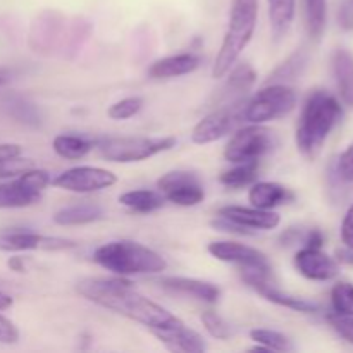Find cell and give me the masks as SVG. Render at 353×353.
Listing matches in <instances>:
<instances>
[{
  "mask_svg": "<svg viewBox=\"0 0 353 353\" xmlns=\"http://www.w3.org/2000/svg\"><path fill=\"white\" fill-rule=\"evenodd\" d=\"M76 292L86 299L88 302L110 310V312L123 316L126 319L141 324L150 333L161 330H169L183 321L169 312L154 300L141 295L133 283L124 279L123 276L117 278H85L78 281Z\"/></svg>",
  "mask_w": 353,
  "mask_h": 353,
  "instance_id": "6da1fadb",
  "label": "cell"
},
{
  "mask_svg": "<svg viewBox=\"0 0 353 353\" xmlns=\"http://www.w3.org/2000/svg\"><path fill=\"white\" fill-rule=\"evenodd\" d=\"M341 117H343V109L331 93L323 90L310 93L303 103L296 124L295 141L300 154L307 159H316Z\"/></svg>",
  "mask_w": 353,
  "mask_h": 353,
  "instance_id": "7a4b0ae2",
  "label": "cell"
},
{
  "mask_svg": "<svg viewBox=\"0 0 353 353\" xmlns=\"http://www.w3.org/2000/svg\"><path fill=\"white\" fill-rule=\"evenodd\" d=\"M100 268L116 276L161 274L168 269V261L152 248L131 240H117L100 245L93 254Z\"/></svg>",
  "mask_w": 353,
  "mask_h": 353,
  "instance_id": "3957f363",
  "label": "cell"
},
{
  "mask_svg": "<svg viewBox=\"0 0 353 353\" xmlns=\"http://www.w3.org/2000/svg\"><path fill=\"white\" fill-rule=\"evenodd\" d=\"M259 0H231L230 21L217 57L212 65V78L221 79L234 68L241 52L248 47L257 28Z\"/></svg>",
  "mask_w": 353,
  "mask_h": 353,
  "instance_id": "277c9868",
  "label": "cell"
},
{
  "mask_svg": "<svg viewBox=\"0 0 353 353\" xmlns=\"http://www.w3.org/2000/svg\"><path fill=\"white\" fill-rule=\"evenodd\" d=\"M176 145L174 137H109L97 143L100 155L109 162L131 164L141 162L162 152L171 150Z\"/></svg>",
  "mask_w": 353,
  "mask_h": 353,
  "instance_id": "5b68a950",
  "label": "cell"
},
{
  "mask_svg": "<svg viewBox=\"0 0 353 353\" xmlns=\"http://www.w3.org/2000/svg\"><path fill=\"white\" fill-rule=\"evenodd\" d=\"M296 105V93L283 83H268L250 100L243 103V121L250 124H265L288 116Z\"/></svg>",
  "mask_w": 353,
  "mask_h": 353,
  "instance_id": "8992f818",
  "label": "cell"
},
{
  "mask_svg": "<svg viewBox=\"0 0 353 353\" xmlns=\"http://www.w3.org/2000/svg\"><path fill=\"white\" fill-rule=\"evenodd\" d=\"M279 140L264 124H250L238 130L224 147V159L228 162L261 161L262 157L276 150Z\"/></svg>",
  "mask_w": 353,
  "mask_h": 353,
  "instance_id": "52a82bcc",
  "label": "cell"
},
{
  "mask_svg": "<svg viewBox=\"0 0 353 353\" xmlns=\"http://www.w3.org/2000/svg\"><path fill=\"white\" fill-rule=\"evenodd\" d=\"M52 183L47 171L31 168L17 178L0 183V209H23L40 202L41 193Z\"/></svg>",
  "mask_w": 353,
  "mask_h": 353,
  "instance_id": "ba28073f",
  "label": "cell"
},
{
  "mask_svg": "<svg viewBox=\"0 0 353 353\" xmlns=\"http://www.w3.org/2000/svg\"><path fill=\"white\" fill-rule=\"evenodd\" d=\"M243 103L245 99L240 102L228 103V105L216 107L210 114H207L203 119L195 124L192 131V141L196 145L214 143L221 138L228 137L238 128V124L243 123Z\"/></svg>",
  "mask_w": 353,
  "mask_h": 353,
  "instance_id": "9c48e42d",
  "label": "cell"
},
{
  "mask_svg": "<svg viewBox=\"0 0 353 353\" xmlns=\"http://www.w3.org/2000/svg\"><path fill=\"white\" fill-rule=\"evenodd\" d=\"M157 190L165 202L179 207H195L205 199V190L195 172L169 171L157 179Z\"/></svg>",
  "mask_w": 353,
  "mask_h": 353,
  "instance_id": "30bf717a",
  "label": "cell"
},
{
  "mask_svg": "<svg viewBox=\"0 0 353 353\" xmlns=\"http://www.w3.org/2000/svg\"><path fill=\"white\" fill-rule=\"evenodd\" d=\"M78 247V243L68 238L45 236L28 230H6L0 231V252L7 254H21V252L43 250V252H61L71 250Z\"/></svg>",
  "mask_w": 353,
  "mask_h": 353,
  "instance_id": "8fae6325",
  "label": "cell"
},
{
  "mask_svg": "<svg viewBox=\"0 0 353 353\" xmlns=\"http://www.w3.org/2000/svg\"><path fill=\"white\" fill-rule=\"evenodd\" d=\"M117 183V176L112 171L93 165H79L61 172L52 179V185L72 193H93L110 188Z\"/></svg>",
  "mask_w": 353,
  "mask_h": 353,
  "instance_id": "7c38bea8",
  "label": "cell"
},
{
  "mask_svg": "<svg viewBox=\"0 0 353 353\" xmlns=\"http://www.w3.org/2000/svg\"><path fill=\"white\" fill-rule=\"evenodd\" d=\"M207 252L212 255L214 259L226 264H234L240 268V271H252V269H259V271L272 272L271 264H269L265 254L261 250L248 245L238 243V241H212L207 247Z\"/></svg>",
  "mask_w": 353,
  "mask_h": 353,
  "instance_id": "4fadbf2b",
  "label": "cell"
},
{
  "mask_svg": "<svg viewBox=\"0 0 353 353\" xmlns=\"http://www.w3.org/2000/svg\"><path fill=\"white\" fill-rule=\"evenodd\" d=\"M293 262H295L296 271L310 281H330L336 278L340 272L338 262L324 254L321 248L302 247L295 254Z\"/></svg>",
  "mask_w": 353,
  "mask_h": 353,
  "instance_id": "5bb4252c",
  "label": "cell"
},
{
  "mask_svg": "<svg viewBox=\"0 0 353 353\" xmlns=\"http://www.w3.org/2000/svg\"><path fill=\"white\" fill-rule=\"evenodd\" d=\"M217 216L238 224L248 231H269L276 230L281 223V216L274 210H262L257 207H241V205H226L221 207Z\"/></svg>",
  "mask_w": 353,
  "mask_h": 353,
  "instance_id": "9a60e30c",
  "label": "cell"
},
{
  "mask_svg": "<svg viewBox=\"0 0 353 353\" xmlns=\"http://www.w3.org/2000/svg\"><path fill=\"white\" fill-rule=\"evenodd\" d=\"M152 334L171 352L202 353L209 348L205 340L195 330H190L185 323L178 324L174 327H169V330L154 331Z\"/></svg>",
  "mask_w": 353,
  "mask_h": 353,
  "instance_id": "2e32d148",
  "label": "cell"
},
{
  "mask_svg": "<svg viewBox=\"0 0 353 353\" xmlns=\"http://www.w3.org/2000/svg\"><path fill=\"white\" fill-rule=\"evenodd\" d=\"M228 74H230V78L216 95V107H223L228 105V103L243 100L247 97L248 90L254 86L255 79H257L254 68L248 64H240L238 68L231 69Z\"/></svg>",
  "mask_w": 353,
  "mask_h": 353,
  "instance_id": "e0dca14e",
  "label": "cell"
},
{
  "mask_svg": "<svg viewBox=\"0 0 353 353\" xmlns=\"http://www.w3.org/2000/svg\"><path fill=\"white\" fill-rule=\"evenodd\" d=\"M200 64H202V61H200L199 55L192 54V52H185V54L169 55V57H162L159 61L152 62L147 74L152 79L179 78V76L192 74L193 71L200 68Z\"/></svg>",
  "mask_w": 353,
  "mask_h": 353,
  "instance_id": "ac0fdd59",
  "label": "cell"
},
{
  "mask_svg": "<svg viewBox=\"0 0 353 353\" xmlns=\"http://www.w3.org/2000/svg\"><path fill=\"white\" fill-rule=\"evenodd\" d=\"M162 288L169 290L178 295L192 296V299L199 300V302L205 303H216L221 299V290L214 283L203 281V279L195 278H162L161 279Z\"/></svg>",
  "mask_w": 353,
  "mask_h": 353,
  "instance_id": "d6986e66",
  "label": "cell"
},
{
  "mask_svg": "<svg viewBox=\"0 0 353 353\" xmlns=\"http://www.w3.org/2000/svg\"><path fill=\"white\" fill-rule=\"evenodd\" d=\"M295 200V193L286 186L272 181H255L248 192V202L252 207L262 210H274Z\"/></svg>",
  "mask_w": 353,
  "mask_h": 353,
  "instance_id": "ffe728a7",
  "label": "cell"
},
{
  "mask_svg": "<svg viewBox=\"0 0 353 353\" xmlns=\"http://www.w3.org/2000/svg\"><path fill=\"white\" fill-rule=\"evenodd\" d=\"M333 74L338 92L347 105L353 107V54L347 48H336L333 54Z\"/></svg>",
  "mask_w": 353,
  "mask_h": 353,
  "instance_id": "44dd1931",
  "label": "cell"
},
{
  "mask_svg": "<svg viewBox=\"0 0 353 353\" xmlns=\"http://www.w3.org/2000/svg\"><path fill=\"white\" fill-rule=\"evenodd\" d=\"M103 209L97 203H74L62 207L54 214V223L59 226H83L103 219Z\"/></svg>",
  "mask_w": 353,
  "mask_h": 353,
  "instance_id": "7402d4cb",
  "label": "cell"
},
{
  "mask_svg": "<svg viewBox=\"0 0 353 353\" xmlns=\"http://www.w3.org/2000/svg\"><path fill=\"white\" fill-rule=\"evenodd\" d=\"M0 107H2V110L7 116L12 117L17 123L24 124V126L37 128L41 124L40 110L37 109L34 103H31L30 100H26L24 97L9 93V95L0 99Z\"/></svg>",
  "mask_w": 353,
  "mask_h": 353,
  "instance_id": "603a6c76",
  "label": "cell"
},
{
  "mask_svg": "<svg viewBox=\"0 0 353 353\" xmlns=\"http://www.w3.org/2000/svg\"><path fill=\"white\" fill-rule=\"evenodd\" d=\"M269 23L276 40L288 33L296 14V0H268Z\"/></svg>",
  "mask_w": 353,
  "mask_h": 353,
  "instance_id": "cb8c5ba5",
  "label": "cell"
},
{
  "mask_svg": "<svg viewBox=\"0 0 353 353\" xmlns=\"http://www.w3.org/2000/svg\"><path fill=\"white\" fill-rule=\"evenodd\" d=\"M119 203L133 210V212L150 214L161 209L165 203V199L159 190L157 192H154V190H131V192L119 195Z\"/></svg>",
  "mask_w": 353,
  "mask_h": 353,
  "instance_id": "d4e9b609",
  "label": "cell"
},
{
  "mask_svg": "<svg viewBox=\"0 0 353 353\" xmlns=\"http://www.w3.org/2000/svg\"><path fill=\"white\" fill-rule=\"evenodd\" d=\"M259 171H261L259 161L236 162L234 168L228 169L219 176V183L228 188H243V186L254 185L257 181Z\"/></svg>",
  "mask_w": 353,
  "mask_h": 353,
  "instance_id": "484cf974",
  "label": "cell"
},
{
  "mask_svg": "<svg viewBox=\"0 0 353 353\" xmlns=\"http://www.w3.org/2000/svg\"><path fill=\"white\" fill-rule=\"evenodd\" d=\"M52 147L59 157L68 159V161H78L92 152L93 141L78 137V134H57L52 141Z\"/></svg>",
  "mask_w": 353,
  "mask_h": 353,
  "instance_id": "4316f807",
  "label": "cell"
},
{
  "mask_svg": "<svg viewBox=\"0 0 353 353\" xmlns=\"http://www.w3.org/2000/svg\"><path fill=\"white\" fill-rule=\"evenodd\" d=\"M303 17L309 37L321 40L327 23V0H303Z\"/></svg>",
  "mask_w": 353,
  "mask_h": 353,
  "instance_id": "83f0119b",
  "label": "cell"
},
{
  "mask_svg": "<svg viewBox=\"0 0 353 353\" xmlns=\"http://www.w3.org/2000/svg\"><path fill=\"white\" fill-rule=\"evenodd\" d=\"M59 23H61V21H55L54 14L50 12L45 14L40 21L34 23V28H37V30L31 31V41H38L37 45H33V47L37 48V52H41L43 48L45 50H52L54 41L57 40V34L59 31H61Z\"/></svg>",
  "mask_w": 353,
  "mask_h": 353,
  "instance_id": "f1b7e54d",
  "label": "cell"
},
{
  "mask_svg": "<svg viewBox=\"0 0 353 353\" xmlns=\"http://www.w3.org/2000/svg\"><path fill=\"white\" fill-rule=\"evenodd\" d=\"M250 340L257 345H262L268 352H293L295 345L292 343L286 334L279 333L274 330H264V327H255L250 333Z\"/></svg>",
  "mask_w": 353,
  "mask_h": 353,
  "instance_id": "f546056e",
  "label": "cell"
},
{
  "mask_svg": "<svg viewBox=\"0 0 353 353\" xmlns=\"http://www.w3.org/2000/svg\"><path fill=\"white\" fill-rule=\"evenodd\" d=\"M307 65V54L303 50L295 52L293 55H290L288 61L283 62L271 76H269L268 83H281V81H292L296 76L302 74V71Z\"/></svg>",
  "mask_w": 353,
  "mask_h": 353,
  "instance_id": "4dcf8cb0",
  "label": "cell"
},
{
  "mask_svg": "<svg viewBox=\"0 0 353 353\" xmlns=\"http://www.w3.org/2000/svg\"><path fill=\"white\" fill-rule=\"evenodd\" d=\"M331 305L336 316H353V285L336 283L331 290Z\"/></svg>",
  "mask_w": 353,
  "mask_h": 353,
  "instance_id": "1f68e13d",
  "label": "cell"
},
{
  "mask_svg": "<svg viewBox=\"0 0 353 353\" xmlns=\"http://www.w3.org/2000/svg\"><path fill=\"white\" fill-rule=\"evenodd\" d=\"M200 319H202V324L207 333L212 338H216V340H228L233 334L230 323L223 316L214 312V310H205Z\"/></svg>",
  "mask_w": 353,
  "mask_h": 353,
  "instance_id": "d6a6232c",
  "label": "cell"
},
{
  "mask_svg": "<svg viewBox=\"0 0 353 353\" xmlns=\"http://www.w3.org/2000/svg\"><path fill=\"white\" fill-rule=\"evenodd\" d=\"M143 107V99L141 97H126L119 102L112 103L107 110V116L114 121H126L137 116Z\"/></svg>",
  "mask_w": 353,
  "mask_h": 353,
  "instance_id": "836d02e7",
  "label": "cell"
},
{
  "mask_svg": "<svg viewBox=\"0 0 353 353\" xmlns=\"http://www.w3.org/2000/svg\"><path fill=\"white\" fill-rule=\"evenodd\" d=\"M31 168H34L33 161L30 159H23L21 155L12 159H7V161L0 162V179H12L21 176L23 172L30 171Z\"/></svg>",
  "mask_w": 353,
  "mask_h": 353,
  "instance_id": "e575fe53",
  "label": "cell"
},
{
  "mask_svg": "<svg viewBox=\"0 0 353 353\" xmlns=\"http://www.w3.org/2000/svg\"><path fill=\"white\" fill-rule=\"evenodd\" d=\"M336 174L341 181L353 183V143L338 159Z\"/></svg>",
  "mask_w": 353,
  "mask_h": 353,
  "instance_id": "d590c367",
  "label": "cell"
},
{
  "mask_svg": "<svg viewBox=\"0 0 353 353\" xmlns=\"http://www.w3.org/2000/svg\"><path fill=\"white\" fill-rule=\"evenodd\" d=\"M330 324L345 341L353 345V316H331Z\"/></svg>",
  "mask_w": 353,
  "mask_h": 353,
  "instance_id": "8d00e7d4",
  "label": "cell"
},
{
  "mask_svg": "<svg viewBox=\"0 0 353 353\" xmlns=\"http://www.w3.org/2000/svg\"><path fill=\"white\" fill-rule=\"evenodd\" d=\"M19 341V330L10 319H7L0 310V343L14 345Z\"/></svg>",
  "mask_w": 353,
  "mask_h": 353,
  "instance_id": "74e56055",
  "label": "cell"
},
{
  "mask_svg": "<svg viewBox=\"0 0 353 353\" xmlns=\"http://www.w3.org/2000/svg\"><path fill=\"white\" fill-rule=\"evenodd\" d=\"M341 241L345 247L353 248V205L347 210L341 223Z\"/></svg>",
  "mask_w": 353,
  "mask_h": 353,
  "instance_id": "f35d334b",
  "label": "cell"
},
{
  "mask_svg": "<svg viewBox=\"0 0 353 353\" xmlns=\"http://www.w3.org/2000/svg\"><path fill=\"white\" fill-rule=\"evenodd\" d=\"M338 21H340V26L343 30H353V0H347V2L341 3L340 12H338Z\"/></svg>",
  "mask_w": 353,
  "mask_h": 353,
  "instance_id": "ab89813d",
  "label": "cell"
},
{
  "mask_svg": "<svg viewBox=\"0 0 353 353\" xmlns=\"http://www.w3.org/2000/svg\"><path fill=\"white\" fill-rule=\"evenodd\" d=\"M303 247H312V248H323L324 236L319 230H310L305 236L302 238Z\"/></svg>",
  "mask_w": 353,
  "mask_h": 353,
  "instance_id": "60d3db41",
  "label": "cell"
},
{
  "mask_svg": "<svg viewBox=\"0 0 353 353\" xmlns=\"http://www.w3.org/2000/svg\"><path fill=\"white\" fill-rule=\"evenodd\" d=\"M23 154V148L17 143H0V162L7 161V159L17 157Z\"/></svg>",
  "mask_w": 353,
  "mask_h": 353,
  "instance_id": "b9f144b4",
  "label": "cell"
},
{
  "mask_svg": "<svg viewBox=\"0 0 353 353\" xmlns=\"http://www.w3.org/2000/svg\"><path fill=\"white\" fill-rule=\"evenodd\" d=\"M338 255V261L343 262V264H348V265H353V248H340V250L336 252Z\"/></svg>",
  "mask_w": 353,
  "mask_h": 353,
  "instance_id": "7bdbcfd3",
  "label": "cell"
},
{
  "mask_svg": "<svg viewBox=\"0 0 353 353\" xmlns=\"http://www.w3.org/2000/svg\"><path fill=\"white\" fill-rule=\"evenodd\" d=\"M7 265H9L10 271L23 272L24 271V259L23 257H17V255H14V257H10L9 261H7Z\"/></svg>",
  "mask_w": 353,
  "mask_h": 353,
  "instance_id": "ee69618b",
  "label": "cell"
},
{
  "mask_svg": "<svg viewBox=\"0 0 353 353\" xmlns=\"http://www.w3.org/2000/svg\"><path fill=\"white\" fill-rule=\"evenodd\" d=\"M12 78H14V71H12V69L0 68V88H2V86H6L7 83L12 81Z\"/></svg>",
  "mask_w": 353,
  "mask_h": 353,
  "instance_id": "f6af8a7d",
  "label": "cell"
},
{
  "mask_svg": "<svg viewBox=\"0 0 353 353\" xmlns=\"http://www.w3.org/2000/svg\"><path fill=\"white\" fill-rule=\"evenodd\" d=\"M12 303H14L12 296L7 295V293H3V292H0V310L10 309V307H12Z\"/></svg>",
  "mask_w": 353,
  "mask_h": 353,
  "instance_id": "bcb514c9",
  "label": "cell"
}]
</instances>
